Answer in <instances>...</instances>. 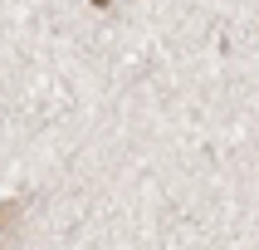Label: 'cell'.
<instances>
[{"mask_svg":"<svg viewBox=\"0 0 259 250\" xmlns=\"http://www.w3.org/2000/svg\"><path fill=\"white\" fill-rule=\"evenodd\" d=\"M93 5H108V0H93Z\"/></svg>","mask_w":259,"mask_h":250,"instance_id":"obj_1","label":"cell"}]
</instances>
